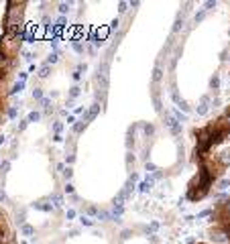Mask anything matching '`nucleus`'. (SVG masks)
I'll use <instances>...</instances> for the list:
<instances>
[{
    "label": "nucleus",
    "instance_id": "obj_1",
    "mask_svg": "<svg viewBox=\"0 0 230 244\" xmlns=\"http://www.w3.org/2000/svg\"><path fill=\"white\" fill-rule=\"evenodd\" d=\"M22 88H25V81H19V83H16V86L10 90V94H16V92H20Z\"/></svg>",
    "mask_w": 230,
    "mask_h": 244
},
{
    "label": "nucleus",
    "instance_id": "obj_2",
    "mask_svg": "<svg viewBox=\"0 0 230 244\" xmlns=\"http://www.w3.org/2000/svg\"><path fill=\"white\" fill-rule=\"evenodd\" d=\"M39 112H31V114H29V122H33V120H39Z\"/></svg>",
    "mask_w": 230,
    "mask_h": 244
},
{
    "label": "nucleus",
    "instance_id": "obj_3",
    "mask_svg": "<svg viewBox=\"0 0 230 244\" xmlns=\"http://www.w3.org/2000/svg\"><path fill=\"white\" fill-rule=\"evenodd\" d=\"M41 77H47V75H49V67H47V65H45V67H41Z\"/></svg>",
    "mask_w": 230,
    "mask_h": 244
},
{
    "label": "nucleus",
    "instance_id": "obj_4",
    "mask_svg": "<svg viewBox=\"0 0 230 244\" xmlns=\"http://www.w3.org/2000/svg\"><path fill=\"white\" fill-rule=\"evenodd\" d=\"M74 49L77 51V53H81V51H84V47H81V45L77 43V41H74Z\"/></svg>",
    "mask_w": 230,
    "mask_h": 244
},
{
    "label": "nucleus",
    "instance_id": "obj_5",
    "mask_svg": "<svg viewBox=\"0 0 230 244\" xmlns=\"http://www.w3.org/2000/svg\"><path fill=\"white\" fill-rule=\"evenodd\" d=\"M33 98H37V100H41V98H43L41 90H33Z\"/></svg>",
    "mask_w": 230,
    "mask_h": 244
},
{
    "label": "nucleus",
    "instance_id": "obj_6",
    "mask_svg": "<svg viewBox=\"0 0 230 244\" xmlns=\"http://www.w3.org/2000/svg\"><path fill=\"white\" fill-rule=\"evenodd\" d=\"M67 10H69V6H67V4H61V6H59V12H61V14H65Z\"/></svg>",
    "mask_w": 230,
    "mask_h": 244
},
{
    "label": "nucleus",
    "instance_id": "obj_7",
    "mask_svg": "<svg viewBox=\"0 0 230 244\" xmlns=\"http://www.w3.org/2000/svg\"><path fill=\"white\" fill-rule=\"evenodd\" d=\"M77 94H80V88H71V92H69V96H71V98H75Z\"/></svg>",
    "mask_w": 230,
    "mask_h": 244
},
{
    "label": "nucleus",
    "instance_id": "obj_8",
    "mask_svg": "<svg viewBox=\"0 0 230 244\" xmlns=\"http://www.w3.org/2000/svg\"><path fill=\"white\" fill-rule=\"evenodd\" d=\"M22 232H25V234H33V228H31V226H22Z\"/></svg>",
    "mask_w": 230,
    "mask_h": 244
},
{
    "label": "nucleus",
    "instance_id": "obj_9",
    "mask_svg": "<svg viewBox=\"0 0 230 244\" xmlns=\"http://www.w3.org/2000/svg\"><path fill=\"white\" fill-rule=\"evenodd\" d=\"M159 77H161V69L157 67V69H155V75H153V80H159Z\"/></svg>",
    "mask_w": 230,
    "mask_h": 244
},
{
    "label": "nucleus",
    "instance_id": "obj_10",
    "mask_svg": "<svg viewBox=\"0 0 230 244\" xmlns=\"http://www.w3.org/2000/svg\"><path fill=\"white\" fill-rule=\"evenodd\" d=\"M47 61H49V63H55V61H57V55H55V53H53V55H49V59H47Z\"/></svg>",
    "mask_w": 230,
    "mask_h": 244
},
{
    "label": "nucleus",
    "instance_id": "obj_11",
    "mask_svg": "<svg viewBox=\"0 0 230 244\" xmlns=\"http://www.w3.org/2000/svg\"><path fill=\"white\" fill-rule=\"evenodd\" d=\"M8 167H10V163H8V161H4V163H2V165H0V169H4V171H6Z\"/></svg>",
    "mask_w": 230,
    "mask_h": 244
},
{
    "label": "nucleus",
    "instance_id": "obj_12",
    "mask_svg": "<svg viewBox=\"0 0 230 244\" xmlns=\"http://www.w3.org/2000/svg\"><path fill=\"white\" fill-rule=\"evenodd\" d=\"M8 116H10V118H14V116H16V110L10 108V110H8Z\"/></svg>",
    "mask_w": 230,
    "mask_h": 244
},
{
    "label": "nucleus",
    "instance_id": "obj_13",
    "mask_svg": "<svg viewBox=\"0 0 230 244\" xmlns=\"http://www.w3.org/2000/svg\"><path fill=\"white\" fill-rule=\"evenodd\" d=\"M6 199V195H4V191H0V202H4Z\"/></svg>",
    "mask_w": 230,
    "mask_h": 244
},
{
    "label": "nucleus",
    "instance_id": "obj_14",
    "mask_svg": "<svg viewBox=\"0 0 230 244\" xmlns=\"http://www.w3.org/2000/svg\"><path fill=\"white\" fill-rule=\"evenodd\" d=\"M4 141H6V138H4V136H0V144H4Z\"/></svg>",
    "mask_w": 230,
    "mask_h": 244
}]
</instances>
